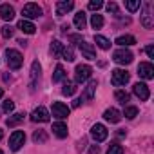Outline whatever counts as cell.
Returning <instances> with one entry per match:
<instances>
[{"instance_id":"6da1fadb","label":"cell","mask_w":154,"mask_h":154,"mask_svg":"<svg viewBox=\"0 0 154 154\" xmlns=\"http://www.w3.org/2000/svg\"><path fill=\"white\" fill-rule=\"evenodd\" d=\"M6 60H8L9 69H13V71L20 69L22 63H24V56H22V53L17 51V49H6Z\"/></svg>"},{"instance_id":"7a4b0ae2","label":"cell","mask_w":154,"mask_h":154,"mask_svg":"<svg viewBox=\"0 0 154 154\" xmlns=\"http://www.w3.org/2000/svg\"><path fill=\"white\" fill-rule=\"evenodd\" d=\"M91 74H93V67L91 65H76L74 69V84H84L91 78Z\"/></svg>"},{"instance_id":"3957f363","label":"cell","mask_w":154,"mask_h":154,"mask_svg":"<svg viewBox=\"0 0 154 154\" xmlns=\"http://www.w3.org/2000/svg\"><path fill=\"white\" fill-rule=\"evenodd\" d=\"M132 58H134V54L129 51V49H116L114 53H112V60L116 62V63H120V65H129L131 62H132Z\"/></svg>"},{"instance_id":"277c9868","label":"cell","mask_w":154,"mask_h":154,"mask_svg":"<svg viewBox=\"0 0 154 154\" xmlns=\"http://www.w3.org/2000/svg\"><path fill=\"white\" fill-rule=\"evenodd\" d=\"M107 136H109V131H107V127H105V125H102V123H94V125L91 127V138H93L96 143L105 141V140H107Z\"/></svg>"},{"instance_id":"5b68a950","label":"cell","mask_w":154,"mask_h":154,"mask_svg":"<svg viewBox=\"0 0 154 154\" xmlns=\"http://www.w3.org/2000/svg\"><path fill=\"white\" fill-rule=\"evenodd\" d=\"M129 78H131V74H129L125 69H114L112 74H111V82H112V85H116V87L125 85V84L129 82Z\"/></svg>"},{"instance_id":"8992f818","label":"cell","mask_w":154,"mask_h":154,"mask_svg":"<svg viewBox=\"0 0 154 154\" xmlns=\"http://www.w3.org/2000/svg\"><path fill=\"white\" fill-rule=\"evenodd\" d=\"M22 15H24V20H31V18H38L42 17V8L38 4H26L22 8Z\"/></svg>"},{"instance_id":"52a82bcc","label":"cell","mask_w":154,"mask_h":154,"mask_svg":"<svg viewBox=\"0 0 154 154\" xmlns=\"http://www.w3.org/2000/svg\"><path fill=\"white\" fill-rule=\"evenodd\" d=\"M24 143H26V132L24 131H15L9 136V149L11 150H18Z\"/></svg>"},{"instance_id":"ba28073f","label":"cell","mask_w":154,"mask_h":154,"mask_svg":"<svg viewBox=\"0 0 154 154\" xmlns=\"http://www.w3.org/2000/svg\"><path fill=\"white\" fill-rule=\"evenodd\" d=\"M40 71H42V67H40L38 60H35L33 65H31V82H29V91L31 93H35V89H36V84L40 80Z\"/></svg>"},{"instance_id":"9c48e42d","label":"cell","mask_w":154,"mask_h":154,"mask_svg":"<svg viewBox=\"0 0 154 154\" xmlns=\"http://www.w3.org/2000/svg\"><path fill=\"white\" fill-rule=\"evenodd\" d=\"M138 74L141 76L143 80H152L154 78V67L150 62H141L138 65Z\"/></svg>"},{"instance_id":"30bf717a","label":"cell","mask_w":154,"mask_h":154,"mask_svg":"<svg viewBox=\"0 0 154 154\" xmlns=\"http://www.w3.org/2000/svg\"><path fill=\"white\" fill-rule=\"evenodd\" d=\"M31 122H35V123H45V122H49V111L45 107H36L31 112Z\"/></svg>"},{"instance_id":"8fae6325","label":"cell","mask_w":154,"mask_h":154,"mask_svg":"<svg viewBox=\"0 0 154 154\" xmlns=\"http://www.w3.org/2000/svg\"><path fill=\"white\" fill-rule=\"evenodd\" d=\"M69 112H71V109H69L65 103H62V102H54V103H53V116H54V118L63 120V118L69 116Z\"/></svg>"},{"instance_id":"7c38bea8","label":"cell","mask_w":154,"mask_h":154,"mask_svg":"<svg viewBox=\"0 0 154 154\" xmlns=\"http://www.w3.org/2000/svg\"><path fill=\"white\" fill-rule=\"evenodd\" d=\"M78 47H80V51H82V54H84V58H87V60H96V49H94V45L93 44H87V42H80L78 44Z\"/></svg>"},{"instance_id":"4fadbf2b","label":"cell","mask_w":154,"mask_h":154,"mask_svg":"<svg viewBox=\"0 0 154 154\" xmlns=\"http://www.w3.org/2000/svg\"><path fill=\"white\" fill-rule=\"evenodd\" d=\"M132 93L141 100V102H147L149 100V96H150V91H149V87L145 85V84H141V82H138V84H134V87H132Z\"/></svg>"},{"instance_id":"5bb4252c","label":"cell","mask_w":154,"mask_h":154,"mask_svg":"<svg viewBox=\"0 0 154 154\" xmlns=\"http://www.w3.org/2000/svg\"><path fill=\"white\" fill-rule=\"evenodd\" d=\"M72 8H74V2H72V0H60V2H56V17L67 15Z\"/></svg>"},{"instance_id":"9a60e30c","label":"cell","mask_w":154,"mask_h":154,"mask_svg":"<svg viewBox=\"0 0 154 154\" xmlns=\"http://www.w3.org/2000/svg\"><path fill=\"white\" fill-rule=\"evenodd\" d=\"M0 18L6 20V22H11V20L15 18V9H13V6H9V4H2V6H0Z\"/></svg>"},{"instance_id":"2e32d148","label":"cell","mask_w":154,"mask_h":154,"mask_svg":"<svg viewBox=\"0 0 154 154\" xmlns=\"http://www.w3.org/2000/svg\"><path fill=\"white\" fill-rule=\"evenodd\" d=\"M103 120L109 122V123H118V122L122 120V114L118 112V109L111 107V109H107V111L103 112Z\"/></svg>"},{"instance_id":"e0dca14e","label":"cell","mask_w":154,"mask_h":154,"mask_svg":"<svg viewBox=\"0 0 154 154\" xmlns=\"http://www.w3.org/2000/svg\"><path fill=\"white\" fill-rule=\"evenodd\" d=\"M51 131H53V134H54L56 138H67V132H69V131H67V125H65L63 122H54Z\"/></svg>"},{"instance_id":"ac0fdd59","label":"cell","mask_w":154,"mask_h":154,"mask_svg":"<svg viewBox=\"0 0 154 154\" xmlns=\"http://www.w3.org/2000/svg\"><path fill=\"white\" fill-rule=\"evenodd\" d=\"M22 33H26V35H35V31H36V26L33 24V22H29V20H20L18 22V26H17Z\"/></svg>"},{"instance_id":"d6986e66","label":"cell","mask_w":154,"mask_h":154,"mask_svg":"<svg viewBox=\"0 0 154 154\" xmlns=\"http://www.w3.org/2000/svg\"><path fill=\"white\" fill-rule=\"evenodd\" d=\"M114 44H118L120 47H123V49H125V47H129V45H134V44H136V38H134L132 35H122V36H118V38H116V42H114Z\"/></svg>"},{"instance_id":"ffe728a7","label":"cell","mask_w":154,"mask_h":154,"mask_svg":"<svg viewBox=\"0 0 154 154\" xmlns=\"http://www.w3.org/2000/svg\"><path fill=\"white\" fill-rule=\"evenodd\" d=\"M141 24L145 29H150L152 27V15H150V4H145V11L141 15Z\"/></svg>"},{"instance_id":"44dd1931","label":"cell","mask_w":154,"mask_h":154,"mask_svg":"<svg viewBox=\"0 0 154 154\" xmlns=\"http://www.w3.org/2000/svg\"><path fill=\"white\" fill-rule=\"evenodd\" d=\"M96 87H98V82H96V80H91V82L87 84V87H85V91H84V96H82V102H84V100H91V98L94 96V93H96Z\"/></svg>"},{"instance_id":"7402d4cb","label":"cell","mask_w":154,"mask_h":154,"mask_svg":"<svg viewBox=\"0 0 154 154\" xmlns=\"http://www.w3.org/2000/svg\"><path fill=\"white\" fill-rule=\"evenodd\" d=\"M94 44H96L100 49H103V51L111 49V40L105 38V36H102V35H96V36H94Z\"/></svg>"},{"instance_id":"603a6c76","label":"cell","mask_w":154,"mask_h":154,"mask_svg":"<svg viewBox=\"0 0 154 154\" xmlns=\"http://www.w3.org/2000/svg\"><path fill=\"white\" fill-rule=\"evenodd\" d=\"M62 51H63V44L60 40H53L51 42V54L56 56V58H60L62 56Z\"/></svg>"},{"instance_id":"cb8c5ba5","label":"cell","mask_w":154,"mask_h":154,"mask_svg":"<svg viewBox=\"0 0 154 154\" xmlns=\"http://www.w3.org/2000/svg\"><path fill=\"white\" fill-rule=\"evenodd\" d=\"M62 80H65V69L62 65H56V69L53 72V84H58Z\"/></svg>"},{"instance_id":"d4e9b609","label":"cell","mask_w":154,"mask_h":154,"mask_svg":"<svg viewBox=\"0 0 154 154\" xmlns=\"http://www.w3.org/2000/svg\"><path fill=\"white\" fill-rule=\"evenodd\" d=\"M85 13L84 11H78L74 15V26H76V29H84L85 27Z\"/></svg>"},{"instance_id":"484cf974","label":"cell","mask_w":154,"mask_h":154,"mask_svg":"<svg viewBox=\"0 0 154 154\" xmlns=\"http://www.w3.org/2000/svg\"><path fill=\"white\" fill-rule=\"evenodd\" d=\"M74 93H76V84L74 82H65L63 89H62V94L63 96H72Z\"/></svg>"},{"instance_id":"4316f807","label":"cell","mask_w":154,"mask_h":154,"mask_svg":"<svg viewBox=\"0 0 154 154\" xmlns=\"http://www.w3.org/2000/svg\"><path fill=\"white\" fill-rule=\"evenodd\" d=\"M114 98H116L120 103H123V105H125V103L131 100V94H129L127 91H122V89H118V91L114 93Z\"/></svg>"},{"instance_id":"83f0119b","label":"cell","mask_w":154,"mask_h":154,"mask_svg":"<svg viewBox=\"0 0 154 154\" xmlns=\"http://www.w3.org/2000/svg\"><path fill=\"white\" fill-rule=\"evenodd\" d=\"M24 112H17V114H13L11 118H8V127H15V125H18L20 122H24Z\"/></svg>"},{"instance_id":"f1b7e54d","label":"cell","mask_w":154,"mask_h":154,"mask_svg":"<svg viewBox=\"0 0 154 154\" xmlns=\"http://www.w3.org/2000/svg\"><path fill=\"white\" fill-rule=\"evenodd\" d=\"M91 26H93V29H102L103 27V17L102 15H93L91 17Z\"/></svg>"},{"instance_id":"f546056e","label":"cell","mask_w":154,"mask_h":154,"mask_svg":"<svg viewBox=\"0 0 154 154\" xmlns=\"http://www.w3.org/2000/svg\"><path fill=\"white\" fill-rule=\"evenodd\" d=\"M123 116H125V118H129V120L136 118V116H138V107H134V105H127V107H125V111H123Z\"/></svg>"},{"instance_id":"4dcf8cb0","label":"cell","mask_w":154,"mask_h":154,"mask_svg":"<svg viewBox=\"0 0 154 154\" xmlns=\"http://www.w3.org/2000/svg\"><path fill=\"white\" fill-rule=\"evenodd\" d=\"M60 58H63L65 62H72V60H74V51H72V47H63Z\"/></svg>"},{"instance_id":"1f68e13d","label":"cell","mask_w":154,"mask_h":154,"mask_svg":"<svg viewBox=\"0 0 154 154\" xmlns=\"http://www.w3.org/2000/svg\"><path fill=\"white\" fill-rule=\"evenodd\" d=\"M107 154H125V150H123V147H122L120 143H111Z\"/></svg>"},{"instance_id":"d6a6232c","label":"cell","mask_w":154,"mask_h":154,"mask_svg":"<svg viewBox=\"0 0 154 154\" xmlns=\"http://www.w3.org/2000/svg\"><path fill=\"white\" fill-rule=\"evenodd\" d=\"M125 8H127L131 13L138 11V9H140V0H129V2H125Z\"/></svg>"},{"instance_id":"836d02e7","label":"cell","mask_w":154,"mask_h":154,"mask_svg":"<svg viewBox=\"0 0 154 154\" xmlns=\"http://www.w3.org/2000/svg\"><path fill=\"white\" fill-rule=\"evenodd\" d=\"M33 140H35L36 143H44V141L47 140V134H45L44 131H36V132L33 134Z\"/></svg>"},{"instance_id":"e575fe53","label":"cell","mask_w":154,"mask_h":154,"mask_svg":"<svg viewBox=\"0 0 154 154\" xmlns=\"http://www.w3.org/2000/svg\"><path fill=\"white\" fill-rule=\"evenodd\" d=\"M2 111H4V112H8V114H9V112H13V111H15V102L6 100V102L2 103Z\"/></svg>"},{"instance_id":"d590c367","label":"cell","mask_w":154,"mask_h":154,"mask_svg":"<svg viewBox=\"0 0 154 154\" xmlns=\"http://www.w3.org/2000/svg\"><path fill=\"white\" fill-rule=\"evenodd\" d=\"M100 8H103V2H102V0H91V2H89V9H91V11H98Z\"/></svg>"},{"instance_id":"8d00e7d4","label":"cell","mask_w":154,"mask_h":154,"mask_svg":"<svg viewBox=\"0 0 154 154\" xmlns=\"http://www.w3.org/2000/svg\"><path fill=\"white\" fill-rule=\"evenodd\" d=\"M13 33H15V27H11V26H4L2 27V36L4 38H11Z\"/></svg>"},{"instance_id":"74e56055","label":"cell","mask_w":154,"mask_h":154,"mask_svg":"<svg viewBox=\"0 0 154 154\" xmlns=\"http://www.w3.org/2000/svg\"><path fill=\"white\" fill-rule=\"evenodd\" d=\"M105 8H107V11H109L111 15H114V17H118V6H116L114 2H109V4H107Z\"/></svg>"},{"instance_id":"f35d334b","label":"cell","mask_w":154,"mask_h":154,"mask_svg":"<svg viewBox=\"0 0 154 154\" xmlns=\"http://www.w3.org/2000/svg\"><path fill=\"white\" fill-rule=\"evenodd\" d=\"M69 40L74 42V44H80V42H82V36H80V35H69Z\"/></svg>"},{"instance_id":"ab89813d","label":"cell","mask_w":154,"mask_h":154,"mask_svg":"<svg viewBox=\"0 0 154 154\" xmlns=\"http://www.w3.org/2000/svg\"><path fill=\"white\" fill-rule=\"evenodd\" d=\"M145 53L149 54V58H154V47H152V45H147V47H145Z\"/></svg>"},{"instance_id":"60d3db41","label":"cell","mask_w":154,"mask_h":154,"mask_svg":"<svg viewBox=\"0 0 154 154\" xmlns=\"http://www.w3.org/2000/svg\"><path fill=\"white\" fill-rule=\"evenodd\" d=\"M98 152H100V147L98 145H93L91 150H89V154H98Z\"/></svg>"},{"instance_id":"b9f144b4","label":"cell","mask_w":154,"mask_h":154,"mask_svg":"<svg viewBox=\"0 0 154 154\" xmlns=\"http://www.w3.org/2000/svg\"><path fill=\"white\" fill-rule=\"evenodd\" d=\"M2 138H4V131H2V129H0V140H2Z\"/></svg>"},{"instance_id":"7bdbcfd3","label":"cell","mask_w":154,"mask_h":154,"mask_svg":"<svg viewBox=\"0 0 154 154\" xmlns=\"http://www.w3.org/2000/svg\"><path fill=\"white\" fill-rule=\"evenodd\" d=\"M2 96H4V89H2V87H0V98H2Z\"/></svg>"},{"instance_id":"ee69618b","label":"cell","mask_w":154,"mask_h":154,"mask_svg":"<svg viewBox=\"0 0 154 154\" xmlns=\"http://www.w3.org/2000/svg\"><path fill=\"white\" fill-rule=\"evenodd\" d=\"M0 154H4V152H2V150H0Z\"/></svg>"}]
</instances>
